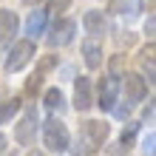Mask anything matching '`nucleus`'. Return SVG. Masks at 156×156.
Returning <instances> with one entry per match:
<instances>
[{
    "mask_svg": "<svg viewBox=\"0 0 156 156\" xmlns=\"http://www.w3.org/2000/svg\"><path fill=\"white\" fill-rule=\"evenodd\" d=\"M26 3H29V6H37V3H43V0H26Z\"/></svg>",
    "mask_w": 156,
    "mask_h": 156,
    "instance_id": "obj_24",
    "label": "nucleus"
},
{
    "mask_svg": "<svg viewBox=\"0 0 156 156\" xmlns=\"http://www.w3.org/2000/svg\"><path fill=\"white\" fill-rule=\"evenodd\" d=\"M43 105L48 108V111H62V105H66V97H62L60 88H48L43 94Z\"/></svg>",
    "mask_w": 156,
    "mask_h": 156,
    "instance_id": "obj_14",
    "label": "nucleus"
},
{
    "mask_svg": "<svg viewBox=\"0 0 156 156\" xmlns=\"http://www.w3.org/2000/svg\"><path fill=\"white\" fill-rule=\"evenodd\" d=\"M74 3V0H48V12L54 14H62V12H68V6Z\"/></svg>",
    "mask_w": 156,
    "mask_h": 156,
    "instance_id": "obj_16",
    "label": "nucleus"
},
{
    "mask_svg": "<svg viewBox=\"0 0 156 156\" xmlns=\"http://www.w3.org/2000/svg\"><path fill=\"white\" fill-rule=\"evenodd\" d=\"M45 31V12H31L29 20H26V34L29 37H37Z\"/></svg>",
    "mask_w": 156,
    "mask_h": 156,
    "instance_id": "obj_13",
    "label": "nucleus"
},
{
    "mask_svg": "<svg viewBox=\"0 0 156 156\" xmlns=\"http://www.w3.org/2000/svg\"><path fill=\"white\" fill-rule=\"evenodd\" d=\"M145 151H148V153H153V133L148 136V139H145Z\"/></svg>",
    "mask_w": 156,
    "mask_h": 156,
    "instance_id": "obj_21",
    "label": "nucleus"
},
{
    "mask_svg": "<svg viewBox=\"0 0 156 156\" xmlns=\"http://www.w3.org/2000/svg\"><path fill=\"white\" fill-rule=\"evenodd\" d=\"M94 85H91V77H80L74 82V108L77 111H88L94 105Z\"/></svg>",
    "mask_w": 156,
    "mask_h": 156,
    "instance_id": "obj_6",
    "label": "nucleus"
},
{
    "mask_svg": "<svg viewBox=\"0 0 156 156\" xmlns=\"http://www.w3.org/2000/svg\"><path fill=\"white\" fill-rule=\"evenodd\" d=\"M40 85H43V77L37 74V77H31L29 82H26V91H29V94H37V91H40Z\"/></svg>",
    "mask_w": 156,
    "mask_h": 156,
    "instance_id": "obj_18",
    "label": "nucleus"
},
{
    "mask_svg": "<svg viewBox=\"0 0 156 156\" xmlns=\"http://www.w3.org/2000/svg\"><path fill=\"white\" fill-rule=\"evenodd\" d=\"M43 142H45V151L48 153H66L68 145H71V136H68V128L60 122V119H48L43 125Z\"/></svg>",
    "mask_w": 156,
    "mask_h": 156,
    "instance_id": "obj_1",
    "label": "nucleus"
},
{
    "mask_svg": "<svg viewBox=\"0 0 156 156\" xmlns=\"http://www.w3.org/2000/svg\"><path fill=\"white\" fill-rule=\"evenodd\" d=\"M34 133H37V114L29 111L20 122L14 125V139L20 142V145H31L34 142Z\"/></svg>",
    "mask_w": 156,
    "mask_h": 156,
    "instance_id": "obj_7",
    "label": "nucleus"
},
{
    "mask_svg": "<svg viewBox=\"0 0 156 156\" xmlns=\"http://www.w3.org/2000/svg\"><path fill=\"white\" fill-rule=\"evenodd\" d=\"M153 54H156L153 43H148L142 48V66H145V71H148V82H153Z\"/></svg>",
    "mask_w": 156,
    "mask_h": 156,
    "instance_id": "obj_15",
    "label": "nucleus"
},
{
    "mask_svg": "<svg viewBox=\"0 0 156 156\" xmlns=\"http://www.w3.org/2000/svg\"><path fill=\"white\" fill-rule=\"evenodd\" d=\"M82 131H85L88 142L94 145V151L108 139V125H105V122H99V119H88V122H82Z\"/></svg>",
    "mask_w": 156,
    "mask_h": 156,
    "instance_id": "obj_9",
    "label": "nucleus"
},
{
    "mask_svg": "<svg viewBox=\"0 0 156 156\" xmlns=\"http://www.w3.org/2000/svg\"><path fill=\"white\" fill-rule=\"evenodd\" d=\"M82 57H85V66L94 71L102 66V43H99L97 37H88V40H82Z\"/></svg>",
    "mask_w": 156,
    "mask_h": 156,
    "instance_id": "obj_8",
    "label": "nucleus"
},
{
    "mask_svg": "<svg viewBox=\"0 0 156 156\" xmlns=\"http://www.w3.org/2000/svg\"><path fill=\"white\" fill-rule=\"evenodd\" d=\"M119 91H125V99L131 105H136L148 94V80H142L139 74H125V77H119Z\"/></svg>",
    "mask_w": 156,
    "mask_h": 156,
    "instance_id": "obj_3",
    "label": "nucleus"
},
{
    "mask_svg": "<svg viewBox=\"0 0 156 156\" xmlns=\"http://www.w3.org/2000/svg\"><path fill=\"white\" fill-rule=\"evenodd\" d=\"M142 6H145V12H148V14L153 12V0H142Z\"/></svg>",
    "mask_w": 156,
    "mask_h": 156,
    "instance_id": "obj_23",
    "label": "nucleus"
},
{
    "mask_svg": "<svg viewBox=\"0 0 156 156\" xmlns=\"http://www.w3.org/2000/svg\"><path fill=\"white\" fill-rule=\"evenodd\" d=\"M82 26H85V31L91 34V37H102V34L108 31V20H105L102 12H85Z\"/></svg>",
    "mask_w": 156,
    "mask_h": 156,
    "instance_id": "obj_10",
    "label": "nucleus"
},
{
    "mask_svg": "<svg viewBox=\"0 0 156 156\" xmlns=\"http://www.w3.org/2000/svg\"><path fill=\"white\" fill-rule=\"evenodd\" d=\"M17 14L14 12H9V9H3V12H0V37L3 40H12L14 34H17Z\"/></svg>",
    "mask_w": 156,
    "mask_h": 156,
    "instance_id": "obj_11",
    "label": "nucleus"
},
{
    "mask_svg": "<svg viewBox=\"0 0 156 156\" xmlns=\"http://www.w3.org/2000/svg\"><path fill=\"white\" fill-rule=\"evenodd\" d=\"M6 148H9V139H6L3 133H0V153H6Z\"/></svg>",
    "mask_w": 156,
    "mask_h": 156,
    "instance_id": "obj_22",
    "label": "nucleus"
},
{
    "mask_svg": "<svg viewBox=\"0 0 156 156\" xmlns=\"http://www.w3.org/2000/svg\"><path fill=\"white\" fill-rule=\"evenodd\" d=\"M54 66H57V57H48V60L40 62V71H48V68H54Z\"/></svg>",
    "mask_w": 156,
    "mask_h": 156,
    "instance_id": "obj_20",
    "label": "nucleus"
},
{
    "mask_svg": "<svg viewBox=\"0 0 156 156\" xmlns=\"http://www.w3.org/2000/svg\"><path fill=\"white\" fill-rule=\"evenodd\" d=\"M20 108H23V102H20L17 97L3 99V102H0V125L12 122V116H17V114H20Z\"/></svg>",
    "mask_w": 156,
    "mask_h": 156,
    "instance_id": "obj_12",
    "label": "nucleus"
},
{
    "mask_svg": "<svg viewBox=\"0 0 156 156\" xmlns=\"http://www.w3.org/2000/svg\"><path fill=\"white\" fill-rule=\"evenodd\" d=\"M74 31H77V23L74 20H57L48 31V45L60 48V45H68L74 40Z\"/></svg>",
    "mask_w": 156,
    "mask_h": 156,
    "instance_id": "obj_5",
    "label": "nucleus"
},
{
    "mask_svg": "<svg viewBox=\"0 0 156 156\" xmlns=\"http://www.w3.org/2000/svg\"><path fill=\"white\" fill-rule=\"evenodd\" d=\"M133 133H136V125L131 122V125H128V131H122V139H119V145H122L125 151L131 148V142H133Z\"/></svg>",
    "mask_w": 156,
    "mask_h": 156,
    "instance_id": "obj_17",
    "label": "nucleus"
},
{
    "mask_svg": "<svg viewBox=\"0 0 156 156\" xmlns=\"http://www.w3.org/2000/svg\"><path fill=\"white\" fill-rule=\"evenodd\" d=\"M116 102H119V77L111 74L99 82V102H94V105H99L102 111H114Z\"/></svg>",
    "mask_w": 156,
    "mask_h": 156,
    "instance_id": "obj_4",
    "label": "nucleus"
},
{
    "mask_svg": "<svg viewBox=\"0 0 156 156\" xmlns=\"http://www.w3.org/2000/svg\"><path fill=\"white\" fill-rule=\"evenodd\" d=\"M111 71H114V77L119 74V71H122V57H119V54H116V57L111 60Z\"/></svg>",
    "mask_w": 156,
    "mask_h": 156,
    "instance_id": "obj_19",
    "label": "nucleus"
},
{
    "mask_svg": "<svg viewBox=\"0 0 156 156\" xmlns=\"http://www.w3.org/2000/svg\"><path fill=\"white\" fill-rule=\"evenodd\" d=\"M31 60H34V40H17L12 48H9V57H6V71H9V74H14V71L26 68Z\"/></svg>",
    "mask_w": 156,
    "mask_h": 156,
    "instance_id": "obj_2",
    "label": "nucleus"
}]
</instances>
